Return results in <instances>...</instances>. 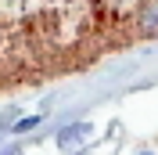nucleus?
I'll list each match as a JSON object with an SVG mask.
<instances>
[{
	"label": "nucleus",
	"mask_w": 158,
	"mask_h": 155,
	"mask_svg": "<svg viewBox=\"0 0 158 155\" xmlns=\"http://www.w3.org/2000/svg\"><path fill=\"white\" fill-rule=\"evenodd\" d=\"M144 155H148V152H144Z\"/></svg>",
	"instance_id": "5"
},
{
	"label": "nucleus",
	"mask_w": 158,
	"mask_h": 155,
	"mask_svg": "<svg viewBox=\"0 0 158 155\" xmlns=\"http://www.w3.org/2000/svg\"><path fill=\"white\" fill-rule=\"evenodd\" d=\"M90 134V126H83V123H76V126H69V130H65V134H61V148H79V141H83V137Z\"/></svg>",
	"instance_id": "2"
},
{
	"label": "nucleus",
	"mask_w": 158,
	"mask_h": 155,
	"mask_svg": "<svg viewBox=\"0 0 158 155\" xmlns=\"http://www.w3.org/2000/svg\"><path fill=\"white\" fill-rule=\"evenodd\" d=\"M4 155H22V152H18V148H11V152H4Z\"/></svg>",
	"instance_id": "4"
},
{
	"label": "nucleus",
	"mask_w": 158,
	"mask_h": 155,
	"mask_svg": "<svg viewBox=\"0 0 158 155\" xmlns=\"http://www.w3.org/2000/svg\"><path fill=\"white\" fill-rule=\"evenodd\" d=\"M104 54V0H0V94L83 72Z\"/></svg>",
	"instance_id": "1"
},
{
	"label": "nucleus",
	"mask_w": 158,
	"mask_h": 155,
	"mask_svg": "<svg viewBox=\"0 0 158 155\" xmlns=\"http://www.w3.org/2000/svg\"><path fill=\"white\" fill-rule=\"evenodd\" d=\"M36 123H40V119H36V116H29V119H22V123L15 126V130H29V126H36Z\"/></svg>",
	"instance_id": "3"
}]
</instances>
